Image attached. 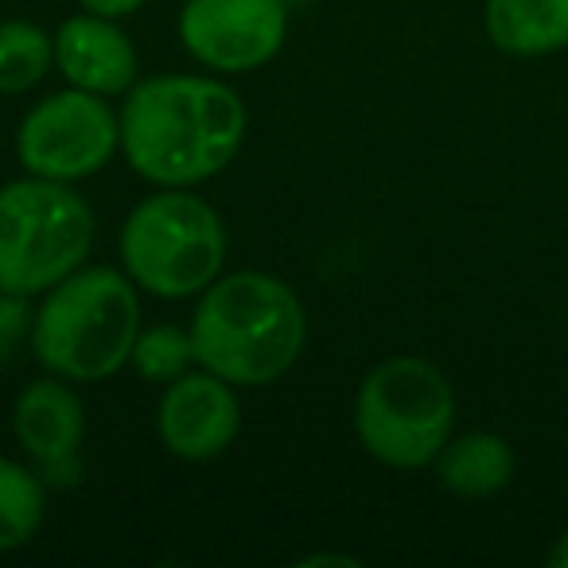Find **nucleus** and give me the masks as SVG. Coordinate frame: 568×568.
<instances>
[{"label": "nucleus", "mask_w": 568, "mask_h": 568, "mask_svg": "<svg viewBox=\"0 0 568 568\" xmlns=\"http://www.w3.org/2000/svg\"><path fill=\"white\" fill-rule=\"evenodd\" d=\"M94 211L74 183L28 175L0 187V288L43 296L87 265Z\"/></svg>", "instance_id": "423d86ee"}, {"label": "nucleus", "mask_w": 568, "mask_h": 568, "mask_svg": "<svg viewBox=\"0 0 568 568\" xmlns=\"http://www.w3.org/2000/svg\"><path fill=\"white\" fill-rule=\"evenodd\" d=\"M28 301H32V296L0 288V363H9V358L20 351V343L32 335L36 312L28 308Z\"/></svg>", "instance_id": "f3484780"}, {"label": "nucleus", "mask_w": 568, "mask_h": 568, "mask_svg": "<svg viewBox=\"0 0 568 568\" xmlns=\"http://www.w3.org/2000/svg\"><path fill=\"white\" fill-rule=\"evenodd\" d=\"M121 152V113L110 98L67 87L24 113L17 129V160L28 175L79 183L105 172Z\"/></svg>", "instance_id": "0eeeda50"}, {"label": "nucleus", "mask_w": 568, "mask_h": 568, "mask_svg": "<svg viewBox=\"0 0 568 568\" xmlns=\"http://www.w3.org/2000/svg\"><path fill=\"white\" fill-rule=\"evenodd\" d=\"M436 479L459 498H490L514 479V448L498 433L452 436L436 456Z\"/></svg>", "instance_id": "ddd939ff"}, {"label": "nucleus", "mask_w": 568, "mask_h": 568, "mask_svg": "<svg viewBox=\"0 0 568 568\" xmlns=\"http://www.w3.org/2000/svg\"><path fill=\"white\" fill-rule=\"evenodd\" d=\"M141 288L125 268L82 265L43 293L32 320V355L67 382H110L141 335Z\"/></svg>", "instance_id": "7ed1b4c3"}, {"label": "nucleus", "mask_w": 568, "mask_h": 568, "mask_svg": "<svg viewBox=\"0 0 568 568\" xmlns=\"http://www.w3.org/2000/svg\"><path fill=\"white\" fill-rule=\"evenodd\" d=\"M288 40L284 0H187L180 43L214 74H250L268 67Z\"/></svg>", "instance_id": "6e6552de"}, {"label": "nucleus", "mask_w": 568, "mask_h": 568, "mask_svg": "<svg viewBox=\"0 0 568 568\" xmlns=\"http://www.w3.org/2000/svg\"><path fill=\"white\" fill-rule=\"evenodd\" d=\"M549 565L552 568H568V529L557 537V545L549 549Z\"/></svg>", "instance_id": "aec40b11"}, {"label": "nucleus", "mask_w": 568, "mask_h": 568, "mask_svg": "<svg viewBox=\"0 0 568 568\" xmlns=\"http://www.w3.org/2000/svg\"><path fill=\"white\" fill-rule=\"evenodd\" d=\"M129 366L136 371L141 382H152V386H172L175 378H183L187 371H195V343H191V332L180 324H152L141 327L133 343V358Z\"/></svg>", "instance_id": "dca6fc26"}, {"label": "nucleus", "mask_w": 568, "mask_h": 568, "mask_svg": "<svg viewBox=\"0 0 568 568\" xmlns=\"http://www.w3.org/2000/svg\"><path fill=\"white\" fill-rule=\"evenodd\" d=\"M483 24L506 55H552L568 48V0H487Z\"/></svg>", "instance_id": "f8f14e48"}, {"label": "nucleus", "mask_w": 568, "mask_h": 568, "mask_svg": "<svg viewBox=\"0 0 568 568\" xmlns=\"http://www.w3.org/2000/svg\"><path fill=\"white\" fill-rule=\"evenodd\" d=\"M156 433L160 444L172 452L175 459L187 464H211L242 433V402H237V386L211 371H187L164 386L156 405Z\"/></svg>", "instance_id": "1a4fd4ad"}, {"label": "nucleus", "mask_w": 568, "mask_h": 568, "mask_svg": "<svg viewBox=\"0 0 568 568\" xmlns=\"http://www.w3.org/2000/svg\"><path fill=\"white\" fill-rule=\"evenodd\" d=\"M55 67L67 87L90 90L102 98H125L141 79V59L133 40L113 17L82 9L67 17L55 32Z\"/></svg>", "instance_id": "9b49d317"}, {"label": "nucleus", "mask_w": 568, "mask_h": 568, "mask_svg": "<svg viewBox=\"0 0 568 568\" xmlns=\"http://www.w3.org/2000/svg\"><path fill=\"white\" fill-rule=\"evenodd\" d=\"M121 268L156 301H191L222 276L226 226L191 187H156L129 211L118 237Z\"/></svg>", "instance_id": "20e7f679"}, {"label": "nucleus", "mask_w": 568, "mask_h": 568, "mask_svg": "<svg viewBox=\"0 0 568 568\" xmlns=\"http://www.w3.org/2000/svg\"><path fill=\"white\" fill-rule=\"evenodd\" d=\"M301 565L304 568H316V565H347V568H355L358 560L355 557H343V552H312V557H304Z\"/></svg>", "instance_id": "6ab92c4d"}, {"label": "nucleus", "mask_w": 568, "mask_h": 568, "mask_svg": "<svg viewBox=\"0 0 568 568\" xmlns=\"http://www.w3.org/2000/svg\"><path fill=\"white\" fill-rule=\"evenodd\" d=\"M55 67V32H43L36 20L0 24V94H28Z\"/></svg>", "instance_id": "2eb2a0df"}, {"label": "nucleus", "mask_w": 568, "mask_h": 568, "mask_svg": "<svg viewBox=\"0 0 568 568\" xmlns=\"http://www.w3.org/2000/svg\"><path fill=\"white\" fill-rule=\"evenodd\" d=\"M12 436L51 483H71L87 440V405L59 374L28 382L12 402Z\"/></svg>", "instance_id": "9d476101"}, {"label": "nucleus", "mask_w": 568, "mask_h": 568, "mask_svg": "<svg viewBox=\"0 0 568 568\" xmlns=\"http://www.w3.org/2000/svg\"><path fill=\"white\" fill-rule=\"evenodd\" d=\"M456 428V389L420 355L382 358L355 394V436L378 464L397 471L433 467Z\"/></svg>", "instance_id": "39448f33"}, {"label": "nucleus", "mask_w": 568, "mask_h": 568, "mask_svg": "<svg viewBox=\"0 0 568 568\" xmlns=\"http://www.w3.org/2000/svg\"><path fill=\"white\" fill-rule=\"evenodd\" d=\"M149 0H79V9L98 12V17H113V20H125L133 12H141Z\"/></svg>", "instance_id": "a211bd4d"}, {"label": "nucleus", "mask_w": 568, "mask_h": 568, "mask_svg": "<svg viewBox=\"0 0 568 568\" xmlns=\"http://www.w3.org/2000/svg\"><path fill=\"white\" fill-rule=\"evenodd\" d=\"M187 332L203 371L237 389H265L301 363L308 312L281 276L242 268L199 293Z\"/></svg>", "instance_id": "f03ea898"}, {"label": "nucleus", "mask_w": 568, "mask_h": 568, "mask_svg": "<svg viewBox=\"0 0 568 568\" xmlns=\"http://www.w3.org/2000/svg\"><path fill=\"white\" fill-rule=\"evenodd\" d=\"M121 156L152 187H199L234 164L250 110L214 74H152L121 102Z\"/></svg>", "instance_id": "f257e3e1"}, {"label": "nucleus", "mask_w": 568, "mask_h": 568, "mask_svg": "<svg viewBox=\"0 0 568 568\" xmlns=\"http://www.w3.org/2000/svg\"><path fill=\"white\" fill-rule=\"evenodd\" d=\"M48 518V487L40 471L0 456V552H17L40 534Z\"/></svg>", "instance_id": "4468645a"}]
</instances>
